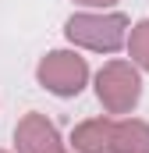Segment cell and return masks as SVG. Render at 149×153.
Listing matches in <instances>:
<instances>
[{
	"mask_svg": "<svg viewBox=\"0 0 149 153\" xmlns=\"http://www.w3.org/2000/svg\"><path fill=\"white\" fill-rule=\"evenodd\" d=\"M64 153H68V150H64ZM71 153H74V150H71Z\"/></svg>",
	"mask_w": 149,
	"mask_h": 153,
	"instance_id": "cell-10",
	"label": "cell"
},
{
	"mask_svg": "<svg viewBox=\"0 0 149 153\" xmlns=\"http://www.w3.org/2000/svg\"><path fill=\"white\" fill-rule=\"evenodd\" d=\"M114 121L117 117H85L71 128V150L74 153H110L114 146Z\"/></svg>",
	"mask_w": 149,
	"mask_h": 153,
	"instance_id": "cell-5",
	"label": "cell"
},
{
	"mask_svg": "<svg viewBox=\"0 0 149 153\" xmlns=\"http://www.w3.org/2000/svg\"><path fill=\"white\" fill-rule=\"evenodd\" d=\"M110 153H149V121L142 117H117L114 121V146Z\"/></svg>",
	"mask_w": 149,
	"mask_h": 153,
	"instance_id": "cell-6",
	"label": "cell"
},
{
	"mask_svg": "<svg viewBox=\"0 0 149 153\" xmlns=\"http://www.w3.org/2000/svg\"><path fill=\"white\" fill-rule=\"evenodd\" d=\"M36 82L46 93H53L60 100H71L89 85V61L78 50H50L36 64Z\"/></svg>",
	"mask_w": 149,
	"mask_h": 153,
	"instance_id": "cell-3",
	"label": "cell"
},
{
	"mask_svg": "<svg viewBox=\"0 0 149 153\" xmlns=\"http://www.w3.org/2000/svg\"><path fill=\"white\" fill-rule=\"evenodd\" d=\"M71 4H78L82 11H114L121 0H71Z\"/></svg>",
	"mask_w": 149,
	"mask_h": 153,
	"instance_id": "cell-8",
	"label": "cell"
},
{
	"mask_svg": "<svg viewBox=\"0 0 149 153\" xmlns=\"http://www.w3.org/2000/svg\"><path fill=\"white\" fill-rule=\"evenodd\" d=\"M131 22L121 11H74L64 22V39L74 50H92V53H117L128 46Z\"/></svg>",
	"mask_w": 149,
	"mask_h": 153,
	"instance_id": "cell-1",
	"label": "cell"
},
{
	"mask_svg": "<svg viewBox=\"0 0 149 153\" xmlns=\"http://www.w3.org/2000/svg\"><path fill=\"white\" fill-rule=\"evenodd\" d=\"M124 50H128L131 64H139V71H149V18H142V22L131 25Z\"/></svg>",
	"mask_w": 149,
	"mask_h": 153,
	"instance_id": "cell-7",
	"label": "cell"
},
{
	"mask_svg": "<svg viewBox=\"0 0 149 153\" xmlns=\"http://www.w3.org/2000/svg\"><path fill=\"white\" fill-rule=\"evenodd\" d=\"M0 153H7V150H0Z\"/></svg>",
	"mask_w": 149,
	"mask_h": 153,
	"instance_id": "cell-9",
	"label": "cell"
},
{
	"mask_svg": "<svg viewBox=\"0 0 149 153\" xmlns=\"http://www.w3.org/2000/svg\"><path fill=\"white\" fill-rule=\"evenodd\" d=\"M96 100L110 117H128L142 100V71L131 61L114 57L96 71Z\"/></svg>",
	"mask_w": 149,
	"mask_h": 153,
	"instance_id": "cell-2",
	"label": "cell"
},
{
	"mask_svg": "<svg viewBox=\"0 0 149 153\" xmlns=\"http://www.w3.org/2000/svg\"><path fill=\"white\" fill-rule=\"evenodd\" d=\"M14 150L18 153H64V139L46 114L29 111L14 125Z\"/></svg>",
	"mask_w": 149,
	"mask_h": 153,
	"instance_id": "cell-4",
	"label": "cell"
}]
</instances>
